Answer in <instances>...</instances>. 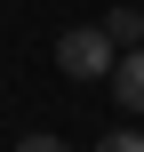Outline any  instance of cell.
Masks as SVG:
<instances>
[{
	"label": "cell",
	"instance_id": "3",
	"mask_svg": "<svg viewBox=\"0 0 144 152\" xmlns=\"http://www.w3.org/2000/svg\"><path fill=\"white\" fill-rule=\"evenodd\" d=\"M104 32H112L120 48H144V8H112V16H104Z\"/></svg>",
	"mask_w": 144,
	"mask_h": 152
},
{
	"label": "cell",
	"instance_id": "2",
	"mask_svg": "<svg viewBox=\"0 0 144 152\" xmlns=\"http://www.w3.org/2000/svg\"><path fill=\"white\" fill-rule=\"evenodd\" d=\"M112 96H120V112L144 120V48H120V64H112Z\"/></svg>",
	"mask_w": 144,
	"mask_h": 152
},
{
	"label": "cell",
	"instance_id": "1",
	"mask_svg": "<svg viewBox=\"0 0 144 152\" xmlns=\"http://www.w3.org/2000/svg\"><path fill=\"white\" fill-rule=\"evenodd\" d=\"M56 64H64L72 80H112V64H120V40H112L104 24H72V32L56 40Z\"/></svg>",
	"mask_w": 144,
	"mask_h": 152
},
{
	"label": "cell",
	"instance_id": "4",
	"mask_svg": "<svg viewBox=\"0 0 144 152\" xmlns=\"http://www.w3.org/2000/svg\"><path fill=\"white\" fill-rule=\"evenodd\" d=\"M96 152H144V128H112V136H104Z\"/></svg>",
	"mask_w": 144,
	"mask_h": 152
},
{
	"label": "cell",
	"instance_id": "5",
	"mask_svg": "<svg viewBox=\"0 0 144 152\" xmlns=\"http://www.w3.org/2000/svg\"><path fill=\"white\" fill-rule=\"evenodd\" d=\"M16 152H72V144H64V136H48V128H40V136H16Z\"/></svg>",
	"mask_w": 144,
	"mask_h": 152
}]
</instances>
